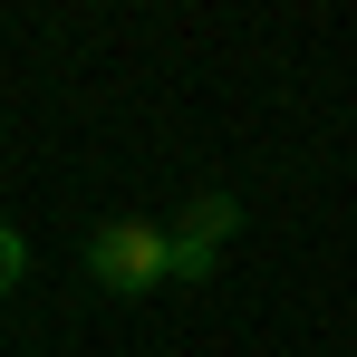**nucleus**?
Returning a JSON list of instances; mask_svg holds the SVG:
<instances>
[{
	"instance_id": "obj_1",
	"label": "nucleus",
	"mask_w": 357,
	"mask_h": 357,
	"mask_svg": "<svg viewBox=\"0 0 357 357\" xmlns=\"http://www.w3.org/2000/svg\"><path fill=\"white\" fill-rule=\"evenodd\" d=\"M87 280L97 290H155V280H174V222H97L87 232Z\"/></svg>"
},
{
	"instance_id": "obj_2",
	"label": "nucleus",
	"mask_w": 357,
	"mask_h": 357,
	"mask_svg": "<svg viewBox=\"0 0 357 357\" xmlns=\"http://www.w3.org/2000/svg\"><path fill=\"white\" fill-rule=\"evenodd\" d=\"M232 232H241V203L232 193H203V203L174 222V280H213V261H222Z\"/></svg>"
},
{
	"instance_id": "obj_3",
	"label": "nucleus",
	"mask_w": 357,
	"mask_h": 357,
	"mask_svg": "<svg viewBox=\"0 0 357 357\" xmlns=\"http://www.w3.org/2000/svg\"><path fill=\"white\" fill-rule=\"evenodd\" d=\"M20 280H29V241H20V232H10V222H0V299L20 290Z\"/></svg>"
}]
</instances>
